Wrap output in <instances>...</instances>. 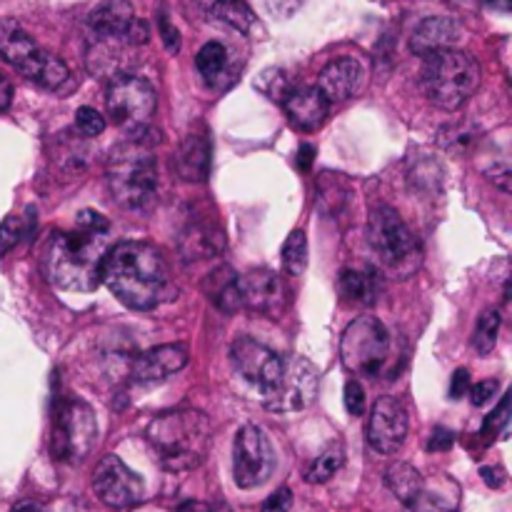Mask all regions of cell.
<instances>
[{
	"instance_id": "obj_40",
	"label": "cell",
	"mask_w": 512,
	"mask_h": 512,
	"mask_svg": "<svg viewBox=\"0 0 512 512\" xmlns=\"http://www.w3.org/2000/svg\"><path fill=\"white\" fill-rule=\"evenodd\" d=\"M158 25H160V35H163L165 48H168L170 53H178V50H180V33L175 30V25H170V20L165 18V15H160Z\"/></svg>"
},
{
	"instance_id": "obj_21",
	"label": "cell",
	"mask_w": 512,
	"mask_h": 512,
	"mask_svg": "<svg viewBox=\"0 0 512 512\" xmlns=\"http://www.w3.org/2000/svg\"><path fill=\"white\" fill-rule=\"evenodd\" d=\"M460 38V25L453 18H445V15H433V18H425L423 23H418V28L410 35V50L420 58H428V55L440 53V50L453 48L455 40Z\"/></svg>"
},
{
	"instance_id": "obj_42",
	"label": "cell",
	"mask_w": 512,
	"mask_h": 512,
	"mask_svg": "<svg viewBox=\"0 0 512 512\" xmlns=\"http://www.w3.org/2000/svg\"><path fill=\"white\" fill-rule=\"evenodd\" d=\"M470 375H468V370L465 368H460V370H455V375H453V383H450V398L453 400H460V398H465V395L470 393Z\"/></svg>"
},
{
	"instance_id": "obj_3",
	"label": "cell",
	"mask_w": 512,
	"mask_h": 512,
	"mask_svg": "<svg viewBox=\"0 0 512 512\" xmlns=\"http://www.w3.org/2000/svg\"><path fill=\"white\" fill-rule=\"evenodd\" d=\"M145 438L168 473H190L208 458L213 425L200 410L180 408L158 415L145 430Z\"/></svg>"
},
{
	"instance_id": "obj_16",
	"label": "cell",
	"mask_w": 512,
	"mask_h": 512,
	"mask_svg": "<svg viewBox=\"0 0 512 512\" xmlns=\"http://www.w3.org/2000/svg\"><path fill=\"white\" fill-rule=\"evenodd\" d=\"M408 410L398 398L383 395L373 405V413L368 420V443L375 453L395 455L403 448L408 438Z\"/></svg>"
},
{
	"instance_id": "obj_22",
	"label": "cell",
	"mask_w": 512,
	"mask_h": 512,
	"mask_svg": "<svg viewBox=\"0 0 512 512\" xmlns=\"http://www.w3.org/2000/svg\"><path fill=\"white\" fill-rule=\"evenodd\" d=\"M178 245L185 260H205L213 258L225 248V235L215 220L198 218L185 225Z\"/></svg>"
},
{
	"instance_id": "obj_17",
	"label": "cell",
	"mask_w": 512,
	"mask_h": 512,
	"mask_svg": "<svg viewBox=\"0 0 512 512\" xmlns=\"http://www.w3.org/2000/svg\"><path fill=\"white\" fill-rule=\"evenodd\" d=\"M280 360H283V355H278L268 345L258 343L253 338H238L230 345V363H233L235 373L245 383L253 385L260 395L273 385L275 375L280 370Z\"/></svg>"
},
{
	"instance_id": "obj_19",
	"label": "cell",
	"mask_w": 512,
	"mask_h": 512,
	"mask_svg": "<svg viewBox=\"0 0 512 512\" xmlns=\"http://www.w3.org/2000/svg\"><path fill=\"white\" fill-rule=\"evenodd\" d=\"M328 100L313 85H293L283 98L285 115L303 133H313L328 118Z\"/></svg>"
},
{
	"instance_id": "obj_24",
	"label": "cell",
	"mask_w": 512,
	"mask_h": 512,
	"mask_svg": "<svg viewBox=\"0 0 512 512\" xmlns=\"http://www.w3.org/2000/svg\"><path fill=\"white\" fill-rule=\"evenodd\" d=\"M338 288L350 303L373 305L380 295V278L373 268H345L340 273Z\"/></svg>"
},
{
	"instance_id": "obj_23",
	"label": "cell",
	"mask_w": 512,
	"mask_h": 512,
	"mask_svg": "<svg viewBox=\"0 0 512 512\" xmlns=\"http://www.w3.org/2000/svg\"><path fill=\"white\" fill-rule=\"evenodd\" d=\"M175 170L188 183H205L210 175V143L205 135H185L175 153Z\"/></svg>"
},
{
	"instance_id": "obj_1",
	"label": "cell",
	"mask_w": 512,
	"mask_h": 512,
	"mask_svg": "<svg viewBox=\"0 0 512 512\" xmlns=\"http://www.w3.org/2000/svg\"><path fill=\"white\" fill-rule=\"evenodd\" d=\"M110 245V223L95 210H80L73 230L53 233L43 248V270L53 285L68 293L98 288Z\"/></svg>"
},
{
	"instance_id": "obj_29",
	"label": "cell",
	"mask_w": 512,
	"mask_h": 512,
	"mask_svg": "<svg viewBox=\"0 0 512 512\" xmlns=\"http://www.w3.org/2000/svg\"><path fill=\"white\" fill-rule=\"evenodd\" d=\"M228 58V48H225L223 43H215V40H210V43H205L203 48L198 50L195 65H198V73L203 75L205 83L215 85L223 78L225 68H228Z\"/></svg>"
},
{
	"instance_id": "obj_45",
	"label": "cell",
	"mask_w": 512,
	"mask_h": 512,
	"mask_svg": "<svg viewBox=\"0 0 512 512\" xmlns=\"http://www.w3.org/2000/svg\"><path fill=\"white\" fill-rule=\"evenodd\" d=\"M10 103H13V85L8 83V78H3V75H0V113H3V110H8Z\"/></svg>"
},
{
	"instance_id": "obj_30",
	"label": "cell",
	"mask_w": 512,
	"mask_h": 512,
	"mask_svg": "<svg viewBox=\"0 0 512 512\" xmlns=\"http://www.w3.org/2000/svg\"><path fill=\"white\" fill-rule=\"evenodd\" d=\"M500 325H503V318H500L498 310H483L475 323L473 330V348L478 350V355H490L498 345Z\"/></svg>"
},
{
	"instance_id": "obj_37",
	"label": "cell",
	"mask_w": 512,
	"mask_h": 512,
	"mask_svg": "<svg viewBox=\"0 0 512 512\" xmlns=\"http://www.w3.org/2000/svg\"><path fill=\"white\" fill-rule=\"evenodd\" d=\"M365 408H368V400H365L363 385L358 380H348V385H345V410L358 418V415L365 413Z\"/></svg>"
},
{
	"instance_id": "obj_14",
	"label": "cell",
	"mask_w": 512,
	"mask_h": 512,
	"mask_svg": "<svg viewBox=\"0 0 512 512\" xmlns=\"http://www.w3.org/2000/svg\"><path fill=\"white\" fill-rule=\"evenodd\" d=\"M93 490L100 503L110 510H133L145 495L143 478L128 468L118 455H105L93 473Z\"/></svg>"
},
{
	"instance_id": "obj_39",
	"label": "cell",
	"mask_w": 512,
	"mask_h": 512,
	"mask_svg": "<svg viewBox=\"0 0 512 512\" xmlns=\"http://www.w3.org/2000/svg\"><path fill=\"white\" fill-rule=\"evenodd\" d=\"M290 508H293V490L280 488V490H275L268 500H265L263 510L260 512H288Z\"/></svg>"
},
{
	"instance_id": "obj_41",
	"label": "cell",
	"mask_w": 512,
	"mask_h": 512,
	"mask_svg": "<svg viewBox=\"0 0 512 512\" xmlns=\"http://www.w3.org/2000/svg\"><path fill=\"white\" fill-rule=\"evenodd\" d=\"M455 445V433L448 428H435L433 435H430V443H428V450H438V453H443V450H450Z\"/></svg>"
},
{
	"instance_id": "obj_6",
	"label": "cell",
	"mask_w": 512,
	"mask_h": 512,
	"mask_svg": "<svg viewBox=\"0 0 512 512\" xmlns=\"http://www.w3.org/2000/svg\"><path fill=\"white\" fill-rule=\"evenodd\" d=\"M420 85L433 105L443 110H458L478 90L480 65L473 55L463 50H440L425 58Z\"/></svg>"
},
{
	"instance_id": "obj_26",
	"label": "cell",
	"mask_w": 512,
	"mask_h": 512,
	"mask_svg": "<svg viewBox=\"0 0 512 512\" xmlns=\"http://www.w3.org/2000/svg\"><path fill=\"white\" fill-rule=\"evenodd\" d=\"M353 190H350L348 180L338 173H323L318 178V208L320 213L328 218H338L348 210Z\"/></svg>"
},
{
	"instance_id": "obj_46",
	"label": "cell",
	"mask_w": 512,
	"mask_h": 512,
	"mask_svg": "<svg viewBox=\"0 0 512 512\" xmlns=\"http://www.w3.org/2000/svg\"><path fill=\"white\" fill-rule=\"evenodd\" d=\"M313 160H315V148L313 145H300V150H298V168L300 170H310V165H313Z\"/></svg>"
},
{
	"instance_id": "obj_47",
	"label": "cell",
	"mask_w": 512,
	"mask_h": 512,
	"mask_svg": "<svg viewBox=\"0 0 512 512\" xmlns=\"http://www.w3.org/2000/svg\"><path fill=\"white\" fill-rule=\"evenodd\" d=\"M10 512H50L45 505L35 503V500H20V503H15Z\"/></svg>"
},
{
	"instance_id": "obj_27",
	"label": "cell",
	"mask_w": 512,
	"mask_h": 512,
	"mask_svg": "<svg viewBox=\"0 0 512 512\" xmlns=\"http://www.w3.org/2000/svg\"><path fill=\"white\" fill-rule=\"evenodd\" d=\"M385 485H388L390 493H393L403 505H408L410 500H415L425 490L420 473L408 463L390 465V468L385 470Z\"/></svg>"
},
{
	"instance_id": "obj_28",
	"label": "cell",
	"mask_w": 512,
	"mask_h": 512,
	"mask_svg": "<svg viewBox=\"0 0 512 512\" xmlns=\"http://www.w3.org/2000/svg\"><path fill=\"white\" fill-rule=\"evenodd\" d=\"M343 463H345L343 443L333 440V443L325 445L323 453H320L318 458L310 463V468L305 470V480H308V483H313V485L328 483L330 478H335V475H338V470L343 468Z\"/></svg>"
},
{
	"instance_id": "obj_4",
	"label": "cell",
	"mask_w": 512,
	"mask_h": 512,
	"mask_svg": "<svg viewBox=\"0 0 512 512\" xmlns=\"http://www.w3.org/2000/svg\"><path fill=\"white\" fill-rule=\"evenodd\" d=\"M215 308L223 313H260L278 315L285 305L283 280L273 270H250L245 275H235L230 268H220L210 275V285H205Z\"/></svg>"
},
{
	"instance_id": "obj_35",
	"label": "cell",
	"mask_w": 512,
	"mask_h": 512,
	"mask_svg": "<svg viewBox=\"0 0 512 512\" xmlns=\"http://www.w3.org/2000/svg\"><path fill=\"white\" fill-rule=\"evenodd\" d=\"M508 423H510V395H503V400H500V405L495 408V413H490L488 418H485L483 433L485 435H498V433L505 435Z\"/></svg>"
},
{
	"instance_id": "obj_11",
	"label": "cell",
	"mask_w": 512,
	"mask_h": 512,
	"mask_svg": "<svg viewBox=\"0 0 512 512\" xmlns=\"http://www.w3.org/2000/svg\"><path fill=\"white\" fill-rule=\"evenodd\" d=\"M318 388V368L310 360L300 358V355H290V358L280 360V370L275 375L273 385L260 398H263L265 410H270V413H300V410L313 405Z\"/></svg>"
},
{
	"instance_id": "obj_44",
	"label": "cell",
	"mask_w": 512,
	"mask_h": 512,
	"mask_svg": "<svg viewBox=\"0 0 512 512\" xmlns=\"http://www.w3.org/2000/svg\"><path fill=\"white\" fill-rule=\"evenodd\" d=\"M480 475H483L488 488H503L505 485V473L500 468H483L480 470Z\"/></svg>"
},
{
	"instance_id": "obj_34",
	"label": "cell",
	"mask_w": 512,
	"mask_h": 512,
	"mask_svg": "<svg viewBox=\"0 0 512 512\" xmlns=\"http://www.w3.org/2000/svg\"><path fill=\"white\" fill-rule=\"evenodd\" d=\"M75 128H78L85 138H98L105 130V118L98 110L83 105V108L75 110Z\"/></svg>"
},
{
	"instance_id": "obj_18",
	"label": "cell",
	"mask_w": 512,
	"mask_h": 512,
	"mask_svg": "<svg viewBox=\"0 0 512 512\" xmlns=\"http://www.w3.org/2000/svg\"><path fill=\"white\" fill-rule=\"evenodd\" d=\"M185 365H188V348L185 345H158V348L145 350L143 355L133 360L130 378H133V383L150 388V385H158L168 380L170 375L180 373Z\"/></svg>"
},
{
	"instance_id": "obj_33",
	"label": "cell",
	"mask_w": 512,
	"mask_h": 512,
	"mask_svg": "<svg viewBox=\"0 0 512 512\" xmlns=\"http://www.w3.org/2000/svg\"><path fill=\"white\" fill-rule=\"evenodd\" d=\"M255 85H258L260 93H265L268 98L278 100V103H283V98L288 95V90L293 88V85H290V80L285 78L283 70H278V68L263 70V73L258 75V80H255Z\"/></svg>"
},
{
	"instance_id": "obj_36",
	"label": "cell",
	"mask_w": 512,
	"mask_h": 512,
	"mask_svg": "<svg viewBox=\"0 0 512 512\" xmlns=\"http://www.w3.org/2000/svg\"><path fill=\"white\" fill-rule=\"evenodd\" d=\"M405 512H455V510L448 500H443L440 495L425 493L423 490L418 498L410 500V503L405 505Z\"/></svg>"
},
{
	"instance_id": "obj_5",
	"label": "cell",
	"mask_w": 512,
	"mask_h": 512,
	"mask_svg": "<svg viewBox=\"0 0 512 512\" xmlns=\"http://www.w3.org/2000/svg\"><path fill=\"white\" fill-rule=\"evenodd\" d=\"M108 188L125 210H148L158 200V160L148 143L128 138L110 153Z\"/></svg>"
},
{
	"instance_id": "obj_12",
	"label": "cell",
	"mask_w": 512,
	"mask_h": 512,
	"mask_svg": "<svg viewBox=\"0 0 512 512\" xmlns=\"http://www.w3.org/2000/svg\"><path fill=\"white\" fill-rule=\"evenodd\" d=\"M155 105H158V95H155L153 85L133 73L113 78L108 83V90H105L108 115L118 128L128 130V133H135V130L150 125Z\"/></svg>"
},
{
	"instance_id": "obj_10",
	"label": "cell",
	"mask_w": 512,
	"mask_h": 512,
	"mask_svg": "<svg viewBox=\"0 0 512 512\" xmlns=\"http://www.w3.org/2000/svg\"><path fill=\"white\" fill-rule=\"evenodd\" d=\"M390 333L378 318L363 315L345 328L340 340V358L345 370L358 378H380L390 360Z\"/></svg>"
},
{
	"instance_id": "obj_9",
	"label": "cell",
	"mask_w": 512,
	"mask_h": 512,
	"mask_svg": "<svg viewBox=\"0 0 512 512\" xmlns=\"http://www.w3.org/2000/svg\"><path fill=\"white\" fill-rule=\"evenodd\" d=\"M98 438L95 413L85 400L60 398L53 408L50 455L60 463H80L93 450Z\"/></svg>"
},
{
	"instance_id": "obj_25",
	"label": "cell",
	"mask_w": 512,
	"mask_h": 512,
	"mask_svg": "<svg viewBox=\"0 0 512 512\" xmlns=\"http://www.w3.org/2000/svg\"><path fill=\"white\" fill-rule=\"evenodd\" d=\"M198 5L210 20L230 25L240 33H250L255 28V13L245 0H198Z\"/></svg>"
},
{
	"instance_id": "obj_8",
	"label": "cell",
	"mask_w": 512,
	"mask_h": 512,
	"mask_svg": "<svg viewBox=\"0 0 512 512\" xmlns=\"http://www.w3.org/2000/svg\"><path fill=\"white\" fill-rule=\"evenodd\" d=\"M0 58L48 90H60L70 80L68 65L58 55L40 48L33 35L13 18L0 20Z\"/></svg>"
},
{
	"instance_id": "obj_13",
	"label": "cell",
	"mask_w": 512,
	"mask_h": 512,
	"mask_svg": "<svg viewBox=\"0 0 512 512\" xmlns=\"http://www.w3.org/2000/svg\"><path fill=\"white\" fill-rule=\"evenodd\" d=\"M275 473V450L258 425H243L233 445V478L240 490H255Z\"/></svg>"
},
{
	"instance_id": "obj_2",
	"label": "cell",
	"mask_w": 512,
	"mask_h": 512,
	"mask_svg": "<svg viewBox=\"0 0 512 512\" xmlns=\"http://www.w3.org/2000/svg\"><path fill=\"white\" fill-rule=\"evenodd\" d=\"M100 283L130 310H155L175 298L168 260L155 245L143 240H125L113 245L105 255Z\"/></svg>"
},
{
	"instance_id": "obj_38",
	"label": "cell",
	"mask_w": 512,
	"mask_h": 512,
	"mask_svg": "<svg viewBox=\"0 0 512 512\" xmlns=\"http://www.w3.org/2000/svg\"><path fill=\"white\" fill-rule=\"evenodd\" d=\"M498 390H500L498 380H483V383L470 385V400H473L475 408H483V405H488L490 400L498 395Z\"/></svg>"
},
{
	"instance_id": "obj_20",
	"label": "cell",
	"mask_w": 512,
	"mask_h": 512,
	"mask_svg": "<svg viewBox=\"0 0 512 512\" xmlns=\"http://www.w3.org/2000/svg\"><path fill=\"white\" fill-rule=\"evenodd\" d=\"M363 80L365 70L360 65V60L345 55V58H338L325 65L318 80V90L323 93V98L328 103H343V100L353 98L363 88Z\"/></svg>"
},
{
	"instance_id": "obj_32",
	"label": "cell",
	"mask_w": 512,
	"mask_h": 512,
	"mask_svg": "<svg viewBox=\"0 0 512 512\" xmlns=\"http://www.w3.org/2000/svg\"><path fill=\"white\" fill-rule=\"evenodd\" d=\"M30 213H33V210H28V215H25V218L8 215V218L0 223V255H8L10 250H13L15 245L25 238V233L30 230Z\"/></svg>"
},
{
	"instance_id": "obj_31",
	"label": "cell",
	"mask_w": 512,
	"mask_h": 512,
	"mask_svg": "<svg viewBox=\"0 0 512 512\" xmlns=\"http://www.w3.org/2000/svg\"><path fill=\"white\" fill-rule=\"evenodd\" d=\"M283 268L290 278H298L303 275V270L308 268V238H305L303 230H293L288 235V240L283 243Z\"/></svg>"
},
{
	"instance_id": "obj_15",
	"label": "cell",
	"mask_w": 512,
	"mask_h": 512,
	"mask_svg": "<svg viewBox=\"0 0 512 512\" xmlns=\"http://www.w3.org/2000/svg\"><path fill=\"white\" fill-rule=\"evenodd\" d=\"M90 40H130L133 45L148 43V25L135 18L128 0H105L88 18Z\"/></svg>"
},
{
	"instance_id": "obj_7",
	"label": "cell",
	"mask_w": 512,
	"mask_h": 512,
	"mask_svg": "<svg viewBox=\"0 0 512 512\" xmlns=\"http://www.w3.org/2000/svg\"><path fill=\"white\" fill-rule=\"evenodd\" d=\"M368 243L380 268L395 280H405L423 263V248L400 213L390 205L373 208L368 220Z\"/></svg>"
},
{
	"instance_id": "obj_48",
	"label": "cell",
	"mask_w": 512,
	"mask_h": 512,
	"mask_svg": "<svg viewBox=\"0 0 512 512\" xmlns=\"http://www.w3.org/2000/svg\"><path fill=\"white\" fill-rule=\"evenodd\" d=\"M178 512H213V508H210V505H205V503H193V500H190V503L180 505Z\"/></svg>"
},
{
	"instance_id": "obj_49",
	"label": "cell",
	"mask_w": 512,
	"mask_h": 512,
	"mask_svg": "<svg viewBox=\"0 0 512 512\" xmlns=\"http://www.w3.org/2000/svg\"><path fill=\"white\" fill-rule=\"evenodd\" d=\"M483 3L488 5V8L500 10V13H510L512 8V0H483Z\"/></svg>"
},
{
	"instance_id": "obj_43",
	"label": "cell",
	"mask_w": 512,
	"mask_h": 512,
	"mask_svg": "<svg viewBox=\"0 0 512 512\" xmlns=\"http://www.w3.org/2000/svg\"><path fill=\"white\" fill-rule=\"evenodd\" d=\"M490 180H493L495 185H500V188L505 190V193H510V178H512V173H510V168H508V163H500V165H495L493 170H490Z\"/></svg>"
}]
</instances>
